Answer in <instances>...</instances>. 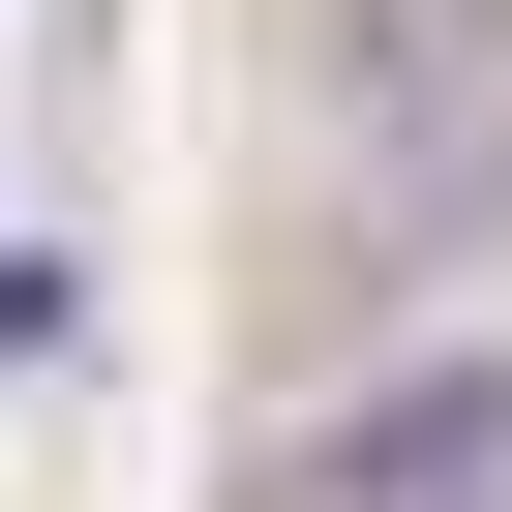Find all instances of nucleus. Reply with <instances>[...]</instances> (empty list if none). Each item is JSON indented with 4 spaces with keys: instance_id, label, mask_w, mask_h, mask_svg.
I'll use <instances>...</instances> for the list:
<instances>
[{
    "instance_id": "obj_1",
    "label": "nucleus",
    "mask_w": 512,
    "mask_h": 512,
    "mask_svg": "<svg viewBox=\"0 0 512 512\" xmlns=\"http://www.w3.org/2000/svg\"><path fill=\"white\" fill-rule=\"evenodd\" d=\"M332 151H362L392 241H452L482 151H512V0H332Z\"/></svg>"
},
{
    "instance_id": "obj_2",
    "label": "nucleus",
    "mask_w": 512,
    "mask_h": 512,
    "mask_svg": "<svg viewBox=\"0 0 512 512\" xmlns=\"http://www.w3.org/2000/svg\"><path fill=\"white\" fill-rule=\"evenodd\" d=\"M241 512H512V362H422V392H362V422H272Z\"/></svg>"
}]
</instances>
